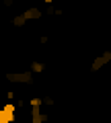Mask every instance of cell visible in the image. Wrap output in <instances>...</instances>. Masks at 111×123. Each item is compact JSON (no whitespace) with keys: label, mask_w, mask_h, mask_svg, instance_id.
<instances>
[{"label":"cell","mask_w":111,"mask_h":123,"mask_svg":"<svg viewBox=\"0 0 111 123\" xmlns=\"http://www.w3.org/2000/svg\"><path fill=\"white\" fill-rule=\"evenodd\" d=\"M6 80L14 84H31L33 82V72H8L6 74Z\"/></svg>","instance_id":"cell-1"},{"label":"cell","mask_w":111,"mask_h":123,"mask_svg":"<svg viewBox=\"0 0 111 123\" xmlns=\"http://www.w3.org/2000/svg\"><path fill=\"white\" fill-rule=\"evenodd\" d=\"M109 62H111V51H109V49H105L99 57H95V60H93V64H91V72H99L101 68H105Z\"/></svg>","instance_id":"cell-2"},{"label":"cell","mask_w":111,"mask_h":123,"mask_svg":"<svg viewBox=\"0 0 111 123\" xmlns=\"http://www.w3.org/2000/svg\"><path fill=\"white\" fill-rule=\"evenodd\" d=\"M39 109H41V105H33L31 107V123H45L49 119V115H43Z\"/></svg>","instance_id":"cell-3"},{"label":"cell","mask_w":111,"mask_h":123,"mask_svg":"<svg viewBox=\"0 0 111 123\" xmlns=\"http://www.w3.org/2000/svg\"><path fill=\"white\" fill-rule=\"evenodd\" d=\"M23 17H25L27 21H37V18L43 17V10H41V8H35V6H31V8L23 10Z\"/></svg>","instance_id":"cell-4"},{"label":"cell","mask_w":111,"mask_h":123,"mask_svg":"<svg viewBox=\"0 0 111 123\" xmlns=\"http://www.w3.org/2000/svg\"><path fill=\"white\" fill-rule=\"evenodd\" d=\"M2 109L6 111V115H8V119H10V123L14 121V119H17V109H19V105L17 103H4V107H2Z\"/></svg>","instance_id":"cell-5"},{"label":"cell","mask_w":111,"mask_h":123,"mask_svg":"<svg viewBox=\"0 0 111 123\" xmlns=\"http://www.w3.org/2000/svg\"><path fill=\"white\" fill-rule=\"evenodd\" d=\"M43 70H45V66L41 64V62H33V64H31V72H33V74H41Z\"/></svg>","instance_id":"cell-6"},{"label":"cell","mask_w":111,"mask_h":123,"mask_svg":"<svg viewBox=\"0 0 111 123\" xmlns=\"http://www.w3.org/2000/svg\"><path fill=\"white\" fill-rule=\"evenodd\" d=\"M25 23H27V18L23 17V14H17V17L13 18V25H14V27H23Z\"/></svg>","instance_id":"cell-7"},{"label":"cell","mask_w":111,"mask_h":123,"mask_svg":"<svg viewBox=\"0 0 111 123\" xmlns=\"http://www.w3.org/2000/svg\"><path fill=\"white\" fill-rule=\"evenodd\" d=\"M0 123H10V119H8V115H6L4 109H0Z\"/></svg>","instance_id":"cell-8"},{"label":"cell","mask_w":111,"mask_h":123,"mask_svg":"<svg viewBox=\"0 0 111 123\" xmlns=\"http://www.w3.org/2000/svg\"><path fill=\"white\" fill-rule=\"evenodd\" d=\"M43 105H49V107H52V105H56V101H53L52 97H45V98H43Z\"/></svg>","instance_id":"cell-9"},{"label":"cell","mask_w":111,"mask_h":123,"mask_svg":"<svg viewBox=\"0 0 111 123\" xmlns=\"http://www.w3.org/2000/svg\"><path fill=\"white\" fill-rule=\"evenodd\" d=\"M47 41H49V37H47V35H41V37H39V43H43V45H45Z\"/></svg>","instance_id":"cell-10"},{"label":"cell","mask_w":111,"mask_h":123,"mask_svg":"<svg viewBox=\"0 0 111 123\" xmlns=\"http://www.w3.org/2000/svg\"><path fill=\"white\" fill-rule=\"evenodd\" d=\"M2 2H4V6H13L14 4V0H2Z\"/></svg>","instance_id":"cell-11"},{"label":"cell","mask_w":111,"mask_h":123,"mask_svg":"<svg viewBox=\"0 0 111 123\" xmlns=\"http://www.w3.org/2000/svg\"><path fill=\"white\" fill-rule=\"evenodd\" d=\"M43 2H45V4H52V2H53V0H43Z\"/></svg>","instance_id":"cell-12"},{"label":"cell","mask_w":111,"mask_h":123,"mask_svg":"<svg viewBox=\"0 0 111 123\" xmlns=\"http://www.w3.org/2000/svg\"><path fill=\"white\" fill-rule=\"evenodd\" d=\"M103 2H105V0H103Z\"/></svg>","instance_id":"cell-13"}]
</instances>
